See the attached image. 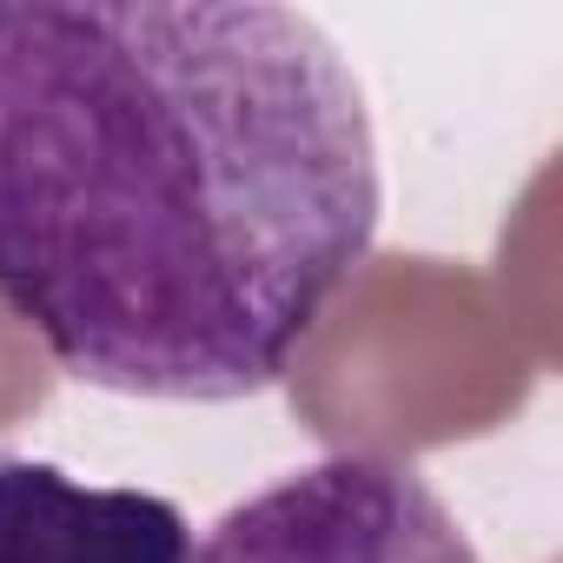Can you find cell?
<instances>
[{
    "instance_id": "6da1fadb",
    "label": "cell",
    "mask_w": 563,
    "mask_h": 563,
    "mask_svg": "<svg viewBox=\"0 0 563 563\" xmlns=\"http://www.w3.org/2000/svg\"><path fill=\"white\" fill-rule=\"evenodd\" d=\"M339 41L272 0L0 8V306L126 398L272 391L378 239Z\"/></svg>"
},
{
    "instance_id": "7a4b0ae2",
    "label": "cell",
    "mask_w": 563,
    "mask_h": 563,
    "mask_svg": "<svg viewBox=\"0 0 563 563\" xmlns=\"http://www.w3.org/2000/svg\"><path fill=\"white\" fill-rule=\"evenodd\" d=\"M186 563H477V550L411 464L352 451L232 504Z\"/></svg>"
},
{
    "instance_id": "3957f363",
    "label": "cell",
    "mask_w": 563,
    "mask_h": 563,
    "mask_svg": "<svg viewBox=\"0 0 563 563\" xmlns=\"http://www.w3.org/2000/svg\"><path fill=\"white\" fill-rule=\"evenodd\" d=\"M186 550L166 497L0 451V563H186Z\"/></svg>"
}]
</instances>
